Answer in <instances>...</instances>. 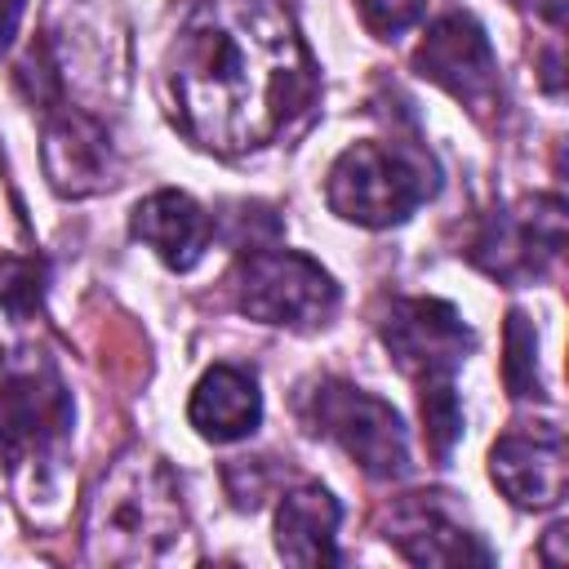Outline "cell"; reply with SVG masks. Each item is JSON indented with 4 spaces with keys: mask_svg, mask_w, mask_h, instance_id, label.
Instances as JSON below:
<instances>
[{
    "mask_svg": "<svg viewBox=\"0 0 569 569\" xmlns=\"http://www.w3.org/2000/svg\"><path fill=\"white\" fill-rule=\"evenodd\" d=\"M436 191V169L396 142L347 147L325 182L329 209L356 227H396Z\"/></svg>",
    "mask_w": 569,
    "mask_h": 569,
    "instance_id": "3957f363",
    "label": "cell"
},
{
    "mask_svg": "<svg viewBox=\"0 0 569 569\" xmlns=\"http://www.w3.org/2000/svg\"><path fill=\"white\" fill-rule=\"evenodd\" d=\"M418 76L453 93L467 111L485 116L498 107V58L489 49V36L467 13H445L413 53Z\"/></svg>",
    "mask_w": 569,
    "mask_h": 569,
    "instance_id": "8992f818",
    "label": "cell"
},
{
    "mask_svg": "<svg viewBox=\"0 0 569 569\" xmlns=\"http://www.w3.org/2000/svg\"><path fill=\"white\" fill-rule=\"evenodd\" d=\"M111 138L107 129L67 107V111H53L49 116V129H44V173L53 182L58 196H93L111 182Z\"/></svg>",
    "mask_w": 569,
    "mask_h": 569,
    "instance_id": "7c38bea8",
    "label": "cell"
},
{
    "mask_svg": "<svg viewBox=\"0 0 569 569\" xmlns=\"http://www.w3.org/2000/svg\"><path fill=\"white\" fill-rule=\"evenodd\" d=\"M489 476L525 511L556 507L565 498V436H560V427L507 431L489 449Z\"/></svg>",
    "mask_w": 569,
    "mask_h": 569,
    "instance_id": "30bf717a",
    "label": "cell"
},
{
    "mask_svg": "<svg viewBox=\"0 0 569 569\" xmlns=\"http://www.w3.org/2000/svg\"><path fill=\"white\" fill-rule=\"evenodd\" d=\"M0 360H4V347H0Z\"/></svg>",
    "mask_w": 569,
    "mask_h": 569,
    "instance_id": "7402d4cb",
    "label": "cell"
},
{
    "mask_svg": "<svg viewBox=\"0 0 569 569\" xmlns=\"http://www.w3.org/2000/svg\"><path fill=\"white\" fill-rule=\"evenodd\" d=\"M560 249H565V204L551 196H533L520 209L493 213L471 258L489 276L525 280V276H542L560 258Z\"/></svg>",
    "mask_w": 569,
    "mask_h": 569,
    "instance_id": "ba28073f",
    "label": "cell"
},
{
    "mask_svg": "<svg viewBox=\"0 0 569 569\" xmlns=\"http://www.w3.org/2000/svg\"><path fill=\"white\" fill-rule=\"evenodd\" d=\"M129 227L173 271H191L204 258L209 240H213V218L187 191H156V196H147L133 209Z\"/></svg>",
    "mask_w": 569,
    "mask_h": 569,
    "instance_id": "4fadbf2b",
    "label": "cell"
},
{
    "mask_svg": "<svg viewBox=\"0 0 569 569\" xmlns=\"http://www.w3.org/2000/svg\"><path fill=\"white\" fill-rule=\"evenodd\" d=\"M302 413H307L311 431L342 445V453L373 480H396L409 471V436H405L400 413L387 400L329 378L307 391Z\"/></svg>",
    "mask_w": 569,
    "mask_h": 569,
    "instance_id": "277c9868",
    "label": "cell"
},
{
    "mask_svg": "<svg viewBox=\"0 0 569 569\" xmlns=\"http://www.w3.org/2000/svg\"><path fill=\"white\" fill-rule=\"evenodd\" d=\"M382 342L409 378H440L476 347V333L462 316L440 298H405L391 302L382 320Z\"/></svg>",
    "mask_w": 569,
    "mask_h": 569,
    "instance_id": "9c48e42d",
    "label": "cell"
},
{
    "mask_svg": "<svg viewBox=\"0 0 569 569\" xmlns=\"http://www.w3.org/2000/svg\"><path fill=\"white\" fill-rule=\"evenodd\" d=\"M356 9H360V22L378 40H391V36L409 31L427 13V0H356Z\"/></svg>",
    "mask_w": 569,
    "mask_h": 569,
    "instance_id": "d6986e66",
    "label": "cell"
},
{
    "mask_svg": "<svg viewBox=\"0 0 569 569\" xmlns=\"http://www.w3.org/2000/svg\"><path fill=\"white\" fill-rule=\"evenodd\" d=\"M44 284H49L44 258H31V253H0V307H4L13 320H27V316L40 311Z\"/></svg>",
    "mask_w": 569,
    "mask_h": 569,
    "instance_id": "e0dca14e",
    "label": "cell"
},
{
    "mask_svg": "<svg viewBox=\"0 0 569 569\" xmlns=\"http://www.w3.org/2000/svg\"><path fill=\"white\" fill-rule=\"evenodd\" d=\"M387 542H396V551L413 565H489L485 542L427 493H413L391 511Z\"/></svg>",
    "mask_w": 569,
    "mask_h": 569,
    "instance_id": "8fae6325",
    "label": "cell"
},
{
    "mask_svg": "<svg viewBox=\"0 0 569 569\" xmlns=\"http://www.w3.org/2000/svg\"><path fill=\"white\" fill-rule=\"evenodd\" d=\"M316 93V67L280 0H200L169 49L182 133L218 156L271 142Z\"/></svg>",
    "mask_w": 569,
    "mask_h": 569,
    "instance_id": "6da1fadb",
    "label": "cell"
},
{
    "mask_svg": "<svg viewBox=\"0 0 569 569\" xmlns=\"http://www.w3.org/2000/svg\"><path fill=\"white\" fill-rule=\"evenodd\" d=\"M338 502L329 489L320 485H302L293 493H284L280 511H276V551L293 565H333L338 560Z\"/></svg>",
    "mask_w": 569,
    "mask_h": 569,
    "instance_id": "9a60e30c",
    "label": "cell"
},
{
    "mask_svg": "<svg viewBox=\"0 0 569 569\" xmlns=\"http://www.w3.org/2000/svg\"><path fill=\"white\" fill-rule=\"evenodd\" d=\"M418 405H422V427H427V445L436 458H449L453 440L462 436V409L453 396V378H418Z\"/></svg>",
    "mask_w": 569,
    "mask_h": 569,
    "instance_id": "2e32d148",
    "label": "cell"
},
{
    "mask_svg": "<svg viewBox=\"0 0 569 569\" xmlns=\"http://www.w3.org/2000/svg\"><path fill=\"white\" fill-rule=\"evenodd\" d=\"M529 4H533V9H538L547 22H556V27L565 22V0H529Z\"/></svg>",
    "mask_w": 569,
    "mask_h": 569,
    "instance_id": "44dd1931",
    "label": "cell"
},
{
    "mask_svg": "<svg viewBox=\"0 0 569 569\" xmlns=\"http://www.w3.org/2000/svg\"><path fill=\"white\" fill-rule=\"evenodd\" d=\"M182 533V493L164 458L147 449L120 453L98 480L84 516L89 565H147L160 560Z\"/></svg>",
    "mask_w": 569,
    "mask_h": 569,
    "instance_id": "7a4b0ae2",
    "label": "cell"
},
{
    "mask_svg": "<svg viewBox=\"0 0 569 569\" xmlns=\"http://www.w3.org/2000/svg\"><path fill=\"white\" fill-rule=\"evenodd\" d=\"M236 307L262 325L316 329L338 311V284L307 253L249 249L236 267Z\"/></svg>",
    "mask_w": 569,
    "mask_h": 569,
    "instance_id": "5b68a950",
    "label": "cell"
},
{
    "mask_svg": "<svg viewBox=\"0 0 569 569\" xmlns=\"http://www.w3.org/2000/svg\"><path fill=\"white\" fill-rule=\"evenodd\" d=\"M502 378H507V391H511L516 400L538 396V333H533V325L525 320V311H511V316H507V360H502Z\"/></svg>",
    "mask_w": 569,
    "mask_h": 569,
    "instance_id": "ac0fdd59",
    "label": "cell"
},
{
    "mask_svg": "<svg viewBox=\"0 0 569 569\" xmlns=\"http://www.w3.org/2000/svg\"><path fill=\"white\" fill-rule=\"evenodd\" d=\"M22 9H27V0H0V53L13 44L18 22H22Z\"/></svg>",
    "mask_w": 569,
    "mask_h": 569,
    "instance_id": "ffe728a7",
    "label": "cell"
},
{
    "mask_svg": "<svg viewBox=\"0 0 569 569\" xmlns=\"http://www.w3.org/2000/svg\"><path fill=\"white\" fill-rule=\"evenodd\" d=\"M187 418L191 427L213 440V445H227V440H240L249 436L258 422H262V391H258V378L249 369H236V365H213L196 391H191V405H187Z\"/></svg>",
    "mask_w": 569,
    "mask_h": 569,
    "instance_id": "5bb4252c",
    "label": "cell"
},
{
    "mask_svg": "<svg viewBox=\"0 0 569 569\" xmlns=\"http://www.w3.org/2000/svg\"><path fill=\"white\" fill-rule=\"evenodd\" d=\"M71 427V400L53 373H18L0 382V467L49 462Z\"/></svg>",
    "mask_w": 569,
    "mask_h": 569,
    "instance_id": "52a82bcc",
    "label": "cell"
}]
</instances>
